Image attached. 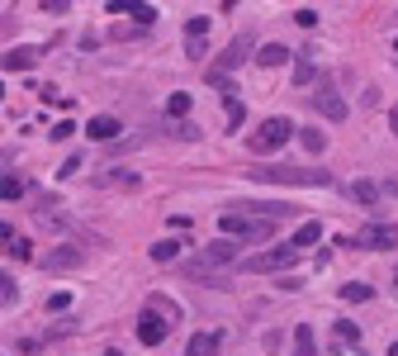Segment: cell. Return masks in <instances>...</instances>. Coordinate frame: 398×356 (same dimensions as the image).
<instances>
[{
    "instance_id": "obj_41",
    "label": "cell",
    "mask_w": 398,
    "mask_h": 356,
    "mask_svg": "<svg viewBox=\"0 0 398 356\" xmlns=\"http://www.w3.org/2000/svg\"><path fill=\"white\" fill-rule=\"evenodd\" d=\"M389 356H398V342H394V347H389Z\"/></svg>"
},
{
    "instance_id": "obj_26",
    "label": "cell",
    "mask_w": 398,
    "mask_h": 356,
    "mask_svg": "<svg viewBox=\"0 0 398 356\" xmlns=\"http://www.w3.org/2000/svg\"><path fill=\"white\" fill-rule=\"evenodd\" d=\"M176 257H181V243H171V238H166V243H152V261H176Z\"/></svg>"
},
{
    "instance_id": "obj_16",
    "label": "cell",
    "mask_w": 398,
    "mask_h": 356,
    "mask_svg": "<svg viewBox=\"0 0 398 356\" xmlns=\"http://www.w3.org/2000/svg\"><path fill=\"white\" fill-rule=\"evenodd\" d=\"M38 57H43V48H15V53H5V67L10 72H28Z\"/></svg>"
},
{
    "instance_id": "obj_24",
    "label": "cell",
    "mask_w": 398,
    "mask_h": 356,
    "mask_svg": "<svg viewBox=\"0 0 398 356\" xmlns=\"http://www.w3.org/2000/svg\"><path fill=\"white\" fill-rule=\"evenodd\" d=\"M322 238V223H304L299 233H294V247H313Z\"/></svg>"
},
{
    "instance_id": "obj_6",
    "label": "cell",
    "mask_w": 398,
    "mask_h": 356,
    "mask_svg": "<svg viewBox=\"0 0 398 356\" xmlns=\"http://www.w3.org/2000/svg\"><path fill=\"white\" fill-rule=\"evenodd\" d=\"M294 257H299V247H270V252H256V257H247V271L251 275H265V271H290Z\"/></svg>"
},
{
    "instance_id": "obj_45",
    "label": "cell",
    "mask_w": 398,
    "mask_h": 356,
    "mask_svg": "<svg viewBox=\"0 0 398 356\" xmlns=\"http://www.w3.org/2000/svg\"><path fill=\"white\" fill-rule=\"evenodd\" d=\"M0 356H5V352H0Z\"/></svg>"
},
{
    "instance_id": "obj_19",
    "label": "cell",
    "mask_w": 398,
    "mask_h": 356,
    "mask_svg": "<svg viewBox=\"0 0 398 356\" xmlns=\"http://www.w3.org/2000/svg\"><path fill=\"white\" fill-rule=\"evenodd\" d=\"M294 134H299V143H304L308 152H322V147H327V138H322L318 129H299V124H294Z\"/></svg>"
},
{
    "instance_id": "obj_18",
    "label": "cell",
    "mask_w": 398,
    "mask_h": 356,
    "mask_svg": "<svg viewBox=\"0 0 398 356\" xmlns=\"http://www.w3.org/2000/svg\"><path fill=\"white\" fill-rule=\"evenodd\" d=\"M256 62H261V67H285V62H290V48H285V43H265V48H256Z\"/></svg>"
},
{
    "instance_id": "obj_40",
    "label": "cell",
    "mask_w": 398,
    "mask_h": 356,
    "mask_svg": "<svg viewBox=\"0 0 398 356\" xmlns=\"http://www.w3.org/2000/svg\"><path fill=\"white\" fill-rule=\"evenodd\" d=\"M105 356H124V352H119V347H109V352H105Z\"/></svg>"
},
{
    "instance_id": "obj_9",
    "label": "cell",
    "mask_w": 398,
    "mask_h": 356,
    "mask_svg": "<svg viewBox=\"0 0 398 356\" xmlns=\"http://www.w3.org/2000/svg\"><path fill=\"white\" fill-rule=\"evenodd\" d=\"M109 15H124V19H133L138 29H147L152 19H157V10H152L147 0H114V5H109Z\"/></svg>"
},
{
    "instance_id": "obj_43",
    "label": "cell",
    "mask_w": 398,
    "mask_h": 356,
    "mask_svg": "<svg viewBox=\"0 0 398 356\" xmlns=\"http://www.w3.org/2000/svg\"><path fill=\"white\" fill-rule=\"evenodd\" d=\"M0 100H5V86H0Z\"/></svg>"
},
{
    "instance_id": "obj_31",
    "label": "cell",
    "mask_w": 398,
    "mask_h": 356,
    "mask_svg": "<svg viewBox=\"0 0 398 356\" xmlns=\"http://www.w3.org/2000/svg\"><path fill=\"white\" fill-rule=\"evenodd\" d=\"M0 195H5V200H19V195H28V186L15 181V176H5V181H0Z\"/></svg>"
},
{
    "instance_id": "obj_17",
    "label": "cell",
    "mask_w": 398,
    "mask_h": 356,
    "mask_svg": "<svg viewBox=\"0 0 398 356\" xmlns=\"http://www.w3.org/2000/svg\"><path fill=\"white\" fill-rule=\"evenodd\" d=\"M185 356H218V332H194Z\"/></svg>"
},
{
    "instance_id": "obj_21",
    "label": "cell",
    "mask_w": 398,
    "mask_h": 356,
    "mask_svg": "<svg viewBox=\"0 0 398 356\" xmlns=\"http://www.w3.org/2000/svg\"><path fill=\"white\" fill-rule=\"evenodd\" d=\"M15 300H19V280H10V275L0 271V309H10Z\"/></svg>"
},
{
    "instance_id": "obj_11",
    "label": "cell",
    "mask_w": 398,
    "mask_h": 356,
    "mask_svg": "<svg viewBox=\"0 0 398 356\" xmlns=\"http://www.w3.org/2000/svg\"><path fill=\"white\" fill-rule=\"evenodd\" d=\"M85 134H90V143H119V134H124V124H119L114 114H95V119L85 124Z\"/></svg>"
},
{
    "instance_id": "obj_1",
    "label": "cell",
    "mask_w": 398,
    "mask_h": 356,
    "mask_svg": "<svg viewBox=\"0 0 398 356\" xmlns=\"http://www.w3.org/2000/svg\"><path fill=\"white\" fill-rule=\"evenodd\" d=\"M251 176L270 186H332L327 166H251Z\"/></svg>"
},
{
    "instance_id": "obj_36",
    "label": "cell",
    "mask_w": 398,
    "mask_h": 356,
    "mask_svg": "<svg viewBox=\"0 0 398 356\" xmlns=\"http://www.w3.org/2000/svg\"><path fill=\"white\" fill-rule=\"evenodd\" d=\"M76 171H81V157H67V162L57 166V176H76Z\"/></svg>"
},
{
    "instance_id": "obj_13",
    "label": "cell",
    "mask_w": 398,
    "mask_h": 356,
    "mask_svg": "<svg viewBox=\"0 0 398 356\" xmlns=\"http://www.w3.org/2000/svg\"><path fill=\"white\" fill-rule=\"evenodd\" d=\"M181 275H185V280H194V285H223V266H209V261H199V257H194V261H185V266H181Z\"/></svg>"
},
{
    "instance_id": "obj_3",
    "label": "cell",
    "mask_w": 398,
    "mask_h": 356,
    "mask_svg": "<svg viewBox=\"0 0 398 356\" xmlns=\"http://www.w3.org/2000/svg\"><path fill=\"white\" fill-rule=\"evenodd\" d=\"M218 228L233 233V238H242V243H265V238L275 233V219H251V209H247V214H242V209H228V214L218 219Z\"/></svg>"
},
{
    "instance_id": "obj_14",
    "label": "cell",
    "mask_w": 398,
    "mask_h": 356,
    "mask_svg": "<svg viewBox=\"0 0 398 356\" xmlns=\"http://www.w3.org/2000/svg\"><path fill=\"white\" fill-rule=\"evenodd\" d=\"M247 53H251V38H233V48L218 57V67H213V72H233V67H242Z\"/></svg>"
},
{
    "instance_id": "obj_29",
    "label": "cell",
    "mask_w": 398,
    "mask_h": 356,
    "mask_svg": "<svg viewBox=\"0 0 398 356\" xmlns=\"http://www.w3.org/2000/svg\"><path fill=\"white\" fill-rule=\"evenodd\" d=\"M166 114H176V119H185V114H190V95H185V90H176V95L166 100Z\"/></svg>"
},
{
    "instance_id": "obj_42",
    "label": "cell",
    "mask_w": 398,
    "mask_h": 356,
    "mask_svg": "<svg viewBox=\"0 0 398 356\" xmlns=\"http://www.w3.org/2000/svg\"><path fill=\"white\" fill-rule=\"evenodd\" d=\"M394 295H398V275H394Z\"/></svg>"
},
{
    "instance_id": "obj_20",
    "label": "cell",
    "mask_w": 398,
    "mask_h": 356,
    "mask_svg": "<svg viewBox=\"0 0 398 356\" xmlns=\"http://www.w3.org/2000/svg\"><path fill=\"white\" fill-rule=\"evenodd\" d=\"M313 81H318V67H313L308 57H304V62H294V86H313Z\"/></svg>"
},
{
    "instance_id": "obj_5",
    "label": "cell",
    "mask_w": 398,
    "mask_h": 356,
    "mask_svg": "<svg viewBox=\"0 0 398 356\" xmlns=\"http://www.w3.org/2000/svg\"><path fill=\"white\" fill-rule=\"evenodd\" d=\"M351 247H365V252H389V247H398V223H365V228L351 238Z\"/></svg>"
},
{
    "instance_id": "obj_7",
    "label": "cell",
    "mask_w": 398,
    "mask_h": 356,
    "mask_svg": "<svg viewBox=\"0 0 398 356\" xmlns=\"http://www.w3.org/2000/svg\"><path fill=\"white\" fill-rule=\"evenodd\" d=\"M238 257H242V238H233V233L199 252V261H209V266H228V261H238Z\"/></svg>"
},
{
    "instance_id": "obj_4",
    "label": "cell",
    "mask_w": 398,
    "mask_h": 356,
    "mask_svg": "<svg viewBox=\"0 0 398 356\" xmlns=\"http://www.w3.org/2000/svg\"><path fill=\"white\" fill-rule=\"evenodd\" d=\"M290 138H294V119H265L261 129L247 138V147H251L256 157H265V152H280Z\"/></svg>"
},
{
    "instance_id": "obj_10",
    "label": "cell",
    "mask_w": 398,
    "mask_h": 356,
    "mask_svg": "<svg viewBox=\"0 0 398 356\" xmlns=\"http://www.w3.org/2000/svg\"><path fill=\"white\" fill-rule=\"evenodd\" d=\"M166 332H171V318H161V314H142V318H138V337H142L147 347H161Z\"/></svg>"
},
{
    "instance_id": "obj_28",
    "label": "cell",
    "mask_w": 398,
    "mask_h": 356,
    "mask_svg": "<svg viewBox=\"0 0 398 356\" xmlns=\"http://www.w3.org/2000/svg\"><path fill=\"white\" fill-rule=\"evenodd\" d=\"M370 295H374L370 285H342V300H346V304H365Z\"/></svg>"
},
{
    "instance_id": "obj_35",
    "label": "cell",
    "mask_w": 398,
    "mask_h": 356,
    "mask_svg": "<svg viewBox=\"0 0 398 356\" xmlns=\"http://www.w3.org/2000/svg\"><path fill=\"white\" fill-rule=\"evenodd\" d=\"M72 134H76V124H72V119H62V124L53 129V143H57V138H72Z\"/></svg>"
},
{
    "instance_id": "obj_30",
    "label": "cell",
    "mask_w": 398,
    "mask_h": 356,
    "mask_svg": "<svg viewBox=\"0 0 398 356\" xmlns=\"http://www.w3.org/2000/svg\"><path fill=\"white\" fill-rule=\"evenodd\" d=\"M351 195H356L360 204H374V200H379V186H370V181H356V186H351Z\"/></svg>"
},
{
    "instance_id": "obj_39",
    "label": "cell",
    "mask_w": 398,
    "mask_h": 356,
    "mask_svg": "<svg viewBox=\"0 0 398 356\" xmlns=\"http://www.w3.org/2000/svg\"><path fill=\"white\" fill-rule=\"evenodd\" d=\"M389 129H394V138H398V105L389 110Z\"/></svg>"
},
{
    "instance_id": "obj_8",
    "label": "cell",
    "mask_w": 398,
    "mask_h": 356,
    "mask_svg": "<svg viewBox=\"0 0 398 356\" xmlns=\"http://www.w3.org/2000/svg\"><path fill=\"white\" fill-rule=\"evenodd\" d=\"M85 257H90V252H85V247L67 243V247H53V252H48V257H43V266H48V271H72V266H81V261H85Z\"/></svg>"
},
{
    "instance_id": "obj_27",
    "label": "cell",
    "mask_w": 398,
    "mask_h": 356,
    "mask_svg": "<svg viewBox=\"0 0 398 356\" xmlns=\"http://www.w3.org/2000/svg\"><path fill=\"white\" fill-rule=\"evenodd\" d=\"M337 342H346V347H360V328H356L351 318H342V323H337Z\"/></svg>"
},
{
    "instance_id": "obj_34",
    "label": "cell",
    "mask_w": 398,
    "mask_h": 356,
    "mask_svg": "<svg viewBox=\"0 0 398 356\" xmlns=\"http://www.w3.org/2000/svg\"><path fill=\"white\" fill-rule=\"evenodd\" d=\"M15 238H19V233H15L10 223H0V252H10V243H15Z\"/></svg>"
},
{
    "instance_id": "obj_32",
    "label": "cell",
    "mask_w": 398,
    "mask_h": 356,
    "mask_svg": "<svg viewBox=\"0 0 398 356\" xmlns=\"http://www.w3.org/2000/svg\"><path fill=\"white\" fill-rule=\"evenodd\" d=\"M204 33H209V19H204V15H194V19L185 24V38H204Z\"/></svg>"
},
{
    "instance_id": "obj_25",
    "label": "cell",
    "mask_w": 398,
    "mask_h": 356,
    "mask_svg": "<svg viewBox=\"0 0 398 356\" xmlns=\"http://www.w3.org/2000/svg\"><path fill=\"white\" fill-rule=\"evenodd\" d=\"M166 134H176V138H185V143H194V138H199V129H194L190 119H176V124L166 119Z\"/></svg>"
},
{
    "instance_id": "obj_44",
    "label": "cell",
    "mask_w": 398,
    "mask_h": 356,
    "mask_svg": "<svg viewBox=\"0 0 398 356\" xmlns=\"http://www.w3.org/2000/svg\"><path fill=\"white\" fill-rule=\"evenodd\" d=\"M394 53H398V43H394Z\"/></svg>"
},
{
    "instance_id": "obj_23",
    "label": "cell",
    "mask_w": 398,
    "mask_h": 356,
    "mask_svg": "<svg viewBox=\"0 0 398 356\" xmlns=\"http://www.w3.org/2000/svg\"><path fill=\"white\" fill-rule=\"evenodd\" d=\"M100 186H138V171H100Z\"/></svg>"
},
{
    "instance_id": "obj_38",
    "label": "cell",
    "mask_w": 398,
    "mask_h": 356,
    "mask_svg": "<svg viewBox=\"0 0 398 356\" xmlns=\"http://www.w3.org/2000/svg\"><path fill=\"white\" fill-rule=\"evenodd\" d=\"M72 0H43V10H67Z\"/></svg>"
},
{
    "instance_id": "obj_15",
    "label": "cell",
    "mask_w": 398,
    "mask_h": 356,
    "mask_svg": "<svg viewBox=\"0 0 398 356\" xmlns=\"http://www.w3.org/2000/svg\"><path fill=\"white\" fill-rule=\"evenodd\" d=\"M294 356H318V332H313V323H299V328H294Z\"/></svg>"
},
{
    "instance_id": "obj_22",
    "label": "cell",
    "mask_w": 398,
    "mask_h": 356,
    "mask_svg": "<svg viewBox=\"0 0 398 356\" xmlns=\"http://www.w3.org/2000/svg\"><path fill=\"white\" fill-rule=\"evenodd\" d=\"M247 209H256L265 219H294V204H247Z\"/></svg>"
},
{
    "instance_id": "obj_12",
    "label": "cell",
    "mask_w": 398,
    "mask_h": 356,
    "mask_svg": "<svg viewBox=\"0 0 398 356\" xmlns=\"http://www.w3.org/2000/svg\"><path fill=\"white\" fill-rule=\"evenodd\" d=\"M313 105H318V114H322V119H332V124H342L346 114H351V110H346V100L337 95V90H327V86L313 95Z\"/></svg>"
},
{
    "instance_id": "obj_37",
    "label": "cell",
    "mask_w": 398,
    "mask_h": 356,
    "mask_svg": "<svg viewBox=\"0 0 398 356\" xmlns=\"http://www.w3.org/2000/svg\"><path fill=\"white\" fill-rule=\"evenodd\" d=\"M228 124H233V129L242 124V105H238V100H228Z\"/></svg>"
},
{
    "instance_id": "obj_2",
    "label": "cell",
    "mask_w": 398,
    "mask_h": 356,
    "mask_svg": "<svg viewBox=\"0 0 398 356\" xmlns=\"http://www.w3.org/2000/svg\"><path fill=\"white\" fill-rule=\"evenodd\" d=\"M28 200H33V204H28V214H33L38 228H48V233H76V219L62 209V200H57V195H38V191H33Z\"/></svg>"
},
{
    "instance_id": "obj_33",
    "label": "cell",
    "mask_w": 398,
    "mask_h": 356,
    "mask_svg": "<svg viewBox=\"0 0 398 356\" xmlns=\"http://www.w3.org/2000/svg\"><path fill=\"white\" fill-rule=\"evenodd\" d=\"M10 257H19V261H28V257H33V247H28L24 238H15V243H10Z\"/></svg>"
}]
</instances>
